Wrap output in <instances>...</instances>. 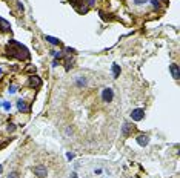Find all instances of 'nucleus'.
I'll return each instance as SVG.
<instances>
[{"label":"nucleus","mask_w":180,"mask_h":178,"mask_svg":"<svg viewBox=\"0 0 180 178\" xmlns=\"http://www.w3.org/2000/svg\"><path fill=\"white\" fill-rule=\"evenodd\" d=\"M17 106H19V109H20V111H22V112H28V111H29V106L26 105V103H25L23 100H19V103H17Z\"/></svg>","instance_id":"obj_8"},{"label":"nucleus","mask_w":180,"mask_h":178,"mask_svg":"<svg viewBox=\"0 0 180 178\" xmlns=\"http://www.w3.org/2000/svg\"><path fill=\"white\" fill-rule=\"evenodd\" d=\"M71 178H77V177H76V174H72V177H71Z\"/></svg>","instance_id":"obj_17"},{"label":"nucleus","mask_w":180,"mask_h":178,"mask_svg":"<svg viewBox=\"0 0 180 178\" xmlns=\"http://www.w3.org/2000/svg\"><path fill=\"white\" fill-rule=\"evenodd\" d=\"M14 125H8V132H12V131H14Z\"/></svg>","instance_id":"obj_15"},{"label":"nucleus","mask_w":180,"mask_h":178,"mask_svg":"<svg viewBox=\"0 0 180 178\" xmlns=\"http://www.w3.org/2000/svg\"><path fill=\"white\" fill-rule=\"evenodd\" d=\"M169 72H171V75H172L176 80L180 78V69H179L177 65H169Z\"/></svg>","instance_id":"obj_5"},{"label":"nucleus","mask_w":180,"mask_h":178,"mask_svg":"<svg viewBox=\"0 0 180 178\" xmlns=\"http://www.w3.org/2000/svg\"><path fill=\"white\" fill-rule=\"evenodd\" d=\"M102 98L103 101H106V103H109V101H112V98H114V92H112L111 88H105L103 92H102Z\"/></svg>","instance_id":"obj_3"},{"label":"nucleus","mask_w":180,"mask_h":178,"mask_svg":"<svg viewBox=\"0 0 180 178\" xmlns=\"http://www.w3.org/2000/svg\"><path fill=\"white\" fill-rule=\"evenodd\" d=\"M29 85L32 88H39L40 85H42V81H40L39 77H36V75H32V77H29Z\"/></svg>","instance_id":"obj_7"},{"label":"nucleus","mask_w":180,"mask_h":178,"mask_svg":"<svg viewBox=\"0 0 180 178\" xmlns=\"http://www.w3.org/2000/svg\"><path fill=\"white\" fill-rule=\"evenodd\" d=\"M32 172H34V175L37 178H45L46 174H48V170H46L45 166H42V164H39V166H36L34 169H32Z\"/></svg>","instance_id":"obj_2"},{"label":"nucleus","mask_w":180,"mask_h":178,"mask_svg":"<svg viewBox=\"0 0 180 178\" xmlns=\"http://www.w3.org/2000/svg\"><path fill=\"white\" fill-rule=\"evenodd\" d=\"M143 117H145V111H143V109H134V111L131 112V118L134 121H140Z\"/></svg>","instance_id":"obj_4"},{"label":"nucleus","mask_w":180,"mask_h":178,"mask_svg":"<svg viewBox=\"0 0 180 178\" xmlns=\"http://www.w3.org/2000/svg\"><path fill=\"white\" fill-rule=\"evenodd\" d=\"M11 43L17 48V51H16V52H11L12 56H16L17 58H28L29 54H28V49H26L25 46H22L19 42H16V40H11Z\"/></svg>","instance_id":"obj_1"},{"label":"nucleus","mask_w":180,"mask_h":178,"mask_svg":"<svg viewBox=\"0 0 180 178\" xmlns=\"http://www.w3.org/2000/svg\"><path fill=\"white\" fill-rule=\"evenodd\" d=\"M46 42H49L51 45H60V40L59 38H54V37H49V36H46Z\"/></svg>","instance_id":"obj_11"},{"label":"nucleus","mask_w":180,"mask_h":178,"mask_svg":"<svg viewBox=\"0 0 180 178\" xmlns=\"http://www.w3.org/2000/svg\"><path fill=\"white\" fill-rule=\"evenodd\" d=\"M145 2H146V0H134V3H136V5H143Z\"/></svg>","instance_id":"obj_14"},{"label":"nucleus","mask_w":180,"mask_h":178,"mask_svg":"<svg viewBox=\"0 0 180 178\" xmlns=\"http://www.w3.org/2000/svg\"><path fill=\"white\" fill-rule=\"evenodd\" d=\"M137 143L140 146H146L149 143V137L146 135V134H140L139 137H137Z\"/></svg>","instance_id":"obj_6"},{"label":"nucleus","mask_w":180,"mask_h":178,"mask_svg":"<svg viewBox=\"0 0 180 178\" xmlns=\"http://www.w3.org/2000/svg\"><path fill=\"white\" fill-rule=\"evenodd\" d=\"M152 5H154V6H159V3H157V0H152Z\"/></svg>","instance_id":"obj_16"},{"label":"nucleus","mask_w":180,"mask_h":178,"mask_svg":"<svg viewBox=\"0 0 180 178\" xmlns=\"http://www.w3.org/2000/svg\"><path fill=\"white\" fill-rule=\"evenodd\" d=\"M112 75H114V78H117L120 75V66L119 65H112Z\"/></svg>","instance_id":"obj_10"},{"label":"nucleus","mask_w":180,"mask_h":178,"mask_svg":"<svg viewBox=\"0 0 180 178\" xmlns=\"http://www.w3.org/2000/svg\"><path fill=\"white\" fill-rule=\"evenodd\" d=\"M131 129H132V126L129 125V123H125V125H123V129H122L123 137H128V135H129V132H131Z\"/></svg>","instance_id":"obj_9"},{"label":"nucleus","mask_w":180,"mask_h":178,"mask_svg":"<svg viewBox=\"0 0 180 178\" xmlns=\"http://www.w3.org/2000/svg\"><path fill=\"white\" fill-rule=\"evenodd\" d=\"M86 85V80L83 78V77H80L79 80H77V86H85Z\"/></svg>","instance_id":"obj_12"},{"label":"nucleus","mask_w":180,"mask_h":178,"mask_svg":"<svg viewBox=\"0 0 180 178\" xmlns=\"http://www.w3.org/2000/svg\"><path fill=\"white\" fill-rule=\"evenodd\" d=\"M0 74H2V71H0Z\"/></svg>","instance_id":"obj_18"},{"label":"nucleus","mask_w":180,"mask_h":178,"mask_svg":"<svg viewBox=\"0 0 180 178\" xmlns=\"http://www.w3.org/2000/svg\"><path fill=\"white\" fill-rule=\"evenodd\" d=\"M8 178H19V174H17V172H11V174L8 175Z\"/></svg>","instance_id":"obj_13"}]
</instances>
